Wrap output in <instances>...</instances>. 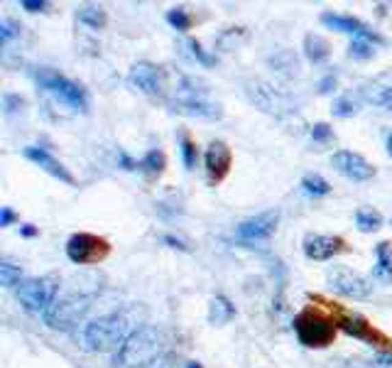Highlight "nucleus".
<instances>
[{
	"mask_svg": "<svg viewBox=\"0 0 392 368\" xmlns=\"http://www.w3.org/2000/svg\"><path fill=\"white\" fill-rule=\"evenodd\" d=\"M164 334L157 327H140L130 332L125 344L118 349L116 366L120 368H150L164 351Z\"/></svg>",
	"mask_w": 392,
	"mask_h": 368,
	"instance_id": "1",
	"label": "nucleus"
},
{
	"mask_svg": "<svg viewBox=\"0 0 392 368\" xmlns=\"http://www.w3.org/2000/svg\"><path fill=\"white\" fill-rule=\"evenodd\" d=\"M336 332H339V324H336L334 317L324 315L322 310L316 307H306L294 317V334L302 346L306 349H326L336 341Z\"/></svg>",
	"mask_w": 392,
	"mask_h": 368,
	"instance_id": "2",
	"label": "nucleus"
},
{
	"mask_svg": "<svg viewBox=\"0 0 392 368\" xmlns=\"http://www.w3.org/2000/svg\"><path fill=\"white\" fill-rule=\"evenodd\" d=\"M128 321L120 315H105L86 324L81 334V346L94 354H105V351L120 349L128 339Z\"/></svg>",
	"mask_w": 392,
	"mask_h": 368,
	"instance_id": "3",
	"label": "nucleus"
},
{
	"mask_svg": "<svg viewBox=\"0 0 392 368\" xmlns=\"http://www.w3.org/2000/svg\"><path fill=\"white\" fill-rule=\"evenodd\" d=\"M59 278L57 275H42V278H29L18 285V299L25 310L32 315H44V312L57 302Z\"/></svg>",
	"mask_w": 392,
	"mask_h": 368,
	"instance_id": "4",
	"label": "nucleus"
},
{
	"mask_svg": "<svg viewBox=\"0 0 392 368\" xmlns=\"http://www.w3.org/2000/svg\"><path fill=\"white\" fill-rule=\"evenodd\" d=\"M88 310H91V297H86V295H66V297H59L42 317H44V324L49 329L66 332V329L77 327L79 321H83Z\"/></svg>",
	"mask_w": 392,
	"mask_h": 368,
	"instance_id": "5",
	"label": "nucleus"
},
{
	"mask_svg": "<svg viewBox=\"0 0 392 368\" xmlns=\"http://www.w3.org/2000/svg\"><path fill=\"white\" fill-rule=\"evenodd\" d=\"M37 82H40L42 88H47L49 94L57 96L62 103L71 106L74 111H86L88 108V99H86V91H83L81 84L71 82L66 76H62L59 71L54 69H40L37 71Z\"/></svg>",
	"mask_w": 392,
	"mask_h": 368,
	"instance_id": "6",
	"label": "nucleus"
},
{
	"mask_svg": "<svg viewBox=\"0 0 392 368\" xmlns=\"http://www.w3.org/2000/svg\"><path fill=\"white\" fill-rule=\"evenodd\" d=\"M111 256V243L94 234H74L66 241V258L77 265L103 263Z\"/></svg>",
	"mask_w": 392,
	"mask_h": 368,
	"instance_id": "7",
	"label": "nucleus"
},
{
	"mask_svg": "<svg viewBox=\"0 0 392 368\" xmlns=\"http://www.w3.org/2000/svg\"><path fill=\"white\" fill-rule=\"evenodd\" d=\"M246 96L250 99V103L258 106L263 113H270V116H277V118L287 116L294 108L292 101L267 82H248Z\"/></svg>",
	"mask_w": 392,
	"mask_h": 368,
	"instance_id": "8",
	"label": "nucleus"
},
{
	"mask_svg": "<svg viewBox=\"0 0 392 368\" xmlns=\"http://www.w3.org/2000/svg\"><path fill=\"white\" fill-rule=\"evenodd\" d=\"M328 287L334 293L343 295V297H351V299H368L373 295V285L365 280L363 275L353 273V270L343 268V265H336V268L328 270L326 275Z\"/></svg>",
	"mask_w": 392,
	"mask_h": 368,
	"instance_id": "9",
	"label": "nucleus"
},
{
	"mask_svg": "<svg viewBox=\"0 0 392 368\" xmlns=\"http://www.w3.org/2000/svg\"><path fill=\"white\" fill-rule=\"evenodd\" d=\"M336 324H339V329H343L348 336H356V339H363L368 341V344H375L380 346V349H385L387 354H392V339H387L385 334L378 332V329L370 324L365 317L361 315H348V312H341L336 310Z\"/></svg>",
	"mask_w": 392,
	"mask_h": 368,
	"instance_id": "10",
	"label": "nucleus"
},
{
	"mask_svg": "<svg viewBox=\"0 0 392 368\" xmlns=\"http://www.w3.org/2000/svg\"><path fill=\"white\" fill-rule=\"evenodd\" d=\"M128 82L133 84L135 88H140L142 94L147 96H164L167 94V71L162 66L153 64V62H138V64L130 66V74H128Z\"/></svg>",
	"mask_w": 392,
	"mask_h": 368,
	"instance_id": "11",
	"label": "nucleus"
},
{
	"mask_svg": "<svg viewBox=\"0 0 392 368\" xmlns=\"http://www.w3.org/2000/svg\"><path fill=\"white\" fill-rule=\"evenodd\" d=\"M331 164H334L336 172H341L345 180H351V182H368L375 177L373 164H370L363 155H358V152H353V150L334 152Z\"/></svg>",
	"mask_w": 392,
	"mask_h": 368,
	"instance_id": "12",
	"label": "nucleus"
},
{
	"mask_svg": "<svg viewBox=\"0 0 392 368\" xmlns=\"http://www.w3.org/2000/svg\"><path fill=\"white\" fill-rule=\"evenodd\" d=\"M277 223H280V211L270 209L263 211L258 217H250L235 228V236L240 241H267L270 236L277 231Z\"/></svg>",
	"mask_w": 392,
	"mask_h": 368,
	"instance_id": "13",
	"label": "nucleus"
},
{
	"mask_svg": "<svg viewBox=\"0 0 392 368\" xmlns=\"http://www.w3.org/2000/svg\"><path fill=\"white\" fill-rule=\"evenodd\" d=\"M322 25L331 29H339V32H348V35H356L361 40H370L375 45H382V37L378 32L368 27L365 23H361L358 18H351V15H336V12H322Z\"/></svg>",
	"mask_w": 392,
	"mask_h": 368,
	"instance_id": "14",
	"label": "nucleus"
},
{
	"mask_svg": "<svg viewBox=\"0 0 392 368\" xmlns=\"http://www.w3.org/2000/svg\"><path fill=\"white\" fill-rule=\"evenodd\" d=\"M343 251H345V241L341 236L309 234L304 238V256L309 260H331V258Z\"/></svg>",
	"mask_w": 392,
	"mask_h": 368,
	"instance_id": "15",
	"label": "nucleus"
},
{
	"mask_svg": "<svg viewBox=\"0 0 392 368\" xmlns=\"http://www.w3.org/2000/svg\"><path fill=\"white\" fill-rule=\"evenodd\" d=\"M231 162H233V152L223 140H213L206 147V172H209V180L213 184L228 177Z\"/></svg>",
	"mask_w": 392,
	"mask_h": 368,
	"instance_id": "16",
	"label": "nucleus"
},
{
	"mask_svg": "<svg viewBox=\"0 0 392 368\" xmlns=\"http://www.w3.org/2000/svg\"><path fill=\"white\" fill-rule=\"evenodd\" d=\"M23 155H25L27 160H32L35 164H40V167H42L44 172H49L52 177H57L59 182H64V184H74V182H77V180H74V175H71V172L66 170L64 164L59 162V160L54 158V155H49L47 150H42V147L27 145V147L23 150Z\"/></svg>",
	"mask_w": 392,
	"mask_h": 368,
	"instance_id": "17",
	"label": "nucleus"
},
{
	"mask_svg": "<svg viewBox=\"0 0 392 368\" xmlns=\"http://www.w3.org/2000/svg\"><path fill=\"white\" fill-rule=\"evenodd\" d=\"M172 111L184 113V116H199V118H221L223 111L218 103H209L206 99L192 101H172Z\"/></svg>",
	"mask_w": 392,
	"mask_h": 368,
	"instance_id": "18",
	"label": "nucleus"
},
{
	"mask_svg": "<svg viewBox=\"0 0 392 368\" xmlns=\"http://www.w3.org/2000/svg\"><path fill=\"white\" fill-rule=\"evenodd\" d=\"M375 268H373V278L382 285H390L392 282V245L387 241H382L378 248H375Z\"/></svg>",
	"mask_w": 392,
	"mask_h": 368,
	"instance_id": "19",
	"label": "nucleus"
},
{
	"mask_svg": "<svg viewBox=\"0 0 392 368\" xmlns=\"http://www.w3.org/2000/svg\"><path fill=\"white\" fill-rule=\"evenodd\" d=\"M233 317H235V307L231 304L228 297L216 295V297L209 302V324H213V327H223V324H228Z\"/></svg>",
	"mask_w": 392,
	"mask_h": 368,
	"instance_id": "20",
	"label": "nucleus"
},
{
	"mask_svg": "<svg viewBox=\"0 0 392 368\" xmlns=\"http://www.w3.org/2000/svg\"><path fill=\"white\" fill-rule=\"evenodd\" d=\"M304 54L309 62H314V64H324L328 59V54H331V45H328V40H324L322 35H306L304 37Z\"/></svg>",
	"mask_w": 392,
	"mask_h": 368,
	"instance_id": "21",
	"label": "nucleus"
},
{
	"mask_svg": "<svg viewBox=\"0 0 392 368\" xmlns=\"http://www.w3.org/2000/svg\"><path fill=\"white\" fill-rule=\"evenodd\" d=\"M77 18L79 23H83L91 29H103L108 25V12L99 5H81L77 10Z\"/></svg>",
	"mask_w": 392,
	"mask_h": 368,
	"instance_id": "22",
	"label": "nucleus"
},
{
	"mask_svg": "<svg viewBox=\"0 0 392 368\" xmlns=\"http://www.w3.org/2000/svg\"><path fill=\"white\" fill-rule=\"evenodd\" d=\"M164 167H167V158H164L162 150H150L145 158L140 160V170L145 172L150 180H155V177L162 175Z\"/></svg>",
	"mask_w": 392,
	"mask_h": 368,
	"instance_id": "23",
	"label": "nucleus"
},
{
	"mask_svg": "<svg viewBox=\"0 0 392 368\" xmlns=\"http://www.w3.org/2000/svg\"><path fill=\"white\" fill-rule=\"evenodd\" d=\"M270 64L275 66L277 69V74H282V76H297L299 74V59L294 57V52H280V54H275V57L270 59Z\"/></svg>",
	"mask_w": 392,
	"mask_h": 368,
	"instance_id": "24",
	"label": "nucleus"
},
{
	"mask_svg": "<svg viewBox=\"0 0 392 368\" xmlns=\"http://www.w3.org/2000/svg\"><path fill=\"white\" fill-rule=\"evenodd\" d=\"M356 226L363 234H373L382 226V214L375 209H358L356 211Z\"/></svg>",
	"mask_w": 392,
	"mask_h": 368,
	"instance_id": "25",
	"label": "nucleus"
},
{
	"mask_svg": "<svg viewBox=\"0 0 392 368\" xmlns=\"http://www.w3.org/2000/svg\"><path fill=\"white\" fill-rule=\"evenodd\" d=\"M302 189L311 197H326L331 192V184L322 175H304L302 177Z\"/></svg>",
	"mask_w": 392,
	"mask_h": 368,
	"instance_id": "26",
	"label": "nucleus"
},
{
	"mask_svg": "<svg viewBox=\"0 0 392 368\" xmlns=\"http://www.w3.org/2000/svg\"><path fill=\"white\" fill-rule=\"evenodd\" d=\"M23 282V268L10 260H3L0 263V285L3 287H15Z\"/></svg>",
	"mask_w": 392,
	"mask_h": 368,
	"instance_id": "27",
	"label": "nucleus"
},
{
	"mask_svg": "<svg viewBox=\"0 0 392 368\" xmlns=\"http://www.w3.org/2000/svg\"><path fill=\"white\" fill-rule=\"evenodd\" d=\"M167 23L174 29H179V32H187V29L192 27V18H189V12L184 10V8H172V10L167 12Z\"/></svg>",
	"mask_w": 392,
	"mask_h": 368,
	"instance_id": "28",
	"label": "nucleus"
},
{
	"mask_svg": "<svg viewBox=\"0 0 392 368\" xmlns=\"http://www.w3.org/2000/svg\"><path fill=\"white\" fill-rule=\"evenodd\" d=\"M348 54H351L353 59H370L375 54L373 42H370V40H361V37H353L351 47H348Z\"/></svg>",
	"mask_w": 392,
	"mask_h": 368,
	"instance_id": "29",
	"label": "nucleus"
},
{
	"mask_svg": "<svg viewBox=\"0 0 392 368\" xmlns=\"http://www.w3.org/2000/svg\"><path fill=\"white\" fill-rule=\"evenodd\" d=\"M182 158H184V164H187V170H194L196 167V158H199V152H196V143L187 135H182Z\"/></svg>",
	"mask_w": 392,
	"mask_h": 368,
	"instance_id": "30",
	"label": "nucleus"
},
{
	"mask_svg": "<svg viewBox=\"0 0 392 368\" xmlns=\"http://www.w3.org/2000/svg\"><path fill=\"white\" fill-rule=\"evenodd\" d=\"M368 101L375 106H382L385 111L392 113V86H382L378 91H373V94H368Z\"/></svg>",
	"mask_w": 392,
	"mask_h": 368,
	"instance_id": "31",
	"label": "nucleus"
},
{
	"mask_svg": "<svg viewBox=\"0 0 392 368\" xmlns=\"http://www.w3.org/2000/svg\"><path fill=\"white\" fill-rule=\"evenodd\" d=\"M187 47H189V54H192V57L196 59V62H201V64L211 66L213 62H216V59L211 57V54L204 52V47H201V45H199L196 40H187Z\"/></svg>",
	"mask_w": 392,
	"mask_h": 368,
	"instance_id": "32",
	"label": "nucleus"
},
{
	"mask_svg": "<svg viewBox=\"0 0 392 368\" xmlns=\"http://www.w3.org/2000/svg\"><path fill=\"white\" fill-rule=\"evenodd\" d=\"M25 108V99L18 94H5L3 96V111H5V116H12V113H18Z\"/></svg>",
	"mask_w": 392,
	"mask_h": 368,
	"instance_id": "33",
	"label": "nucleus"
},
{
	"mask_svg": "<svg viewBox=\"0 0 392 368\" xmlns=\"http://www.w3.org/2000/svg\"><path fill=\"white\" fill-rule=\"evenodd\" d=\"M311 138H314L316 143H328L334 138V128H331L328 123H316L314 128H311Z\"/></svg>",
	"mask_w": 392,
	"mask_h": 368,
	"instance_id": "34",
	"label": "nucleus"
},
{
	"mask_svg": "<svg viewBox=\"0 0 392 368\" xmlns=\"http://www.w3.org/2000/svg\"><path fill=\"white\" fill-rule=\"evenodd\" d=\"M331 111H334V116H339V118H348V116L356 113V103H353L351 99H339Z\"/></svg>",
	"mask_w": 392,
	"mask_h": 368,
	"instance_id": "35",
	"label": "nucleus"
},
{
	"mask_svg": "<svg viewBox=\"0 0 392 368\" xmlns=\"http://www.w3.org/2000/svg\"><path fill=\"white\" fill-rule=\"evenodd\" d=\"M18 35H20V27L12 23V20H3V23H0V42H3V45H8L12 37H18Z\"/></svg>",
	"mask_w": 392,
	"mask_h": 368,
	"instance_id": "36",
	"label": "nucleus"
},
{
	"mask_svg": "<svg viewBox=\"0 0 392 368\" xmlns=\"http://www.w3.org/2000/svg\"><path fill=\"white\" fill-rule=\"evenodd\" d=\"M20 8H23V10H27V12H42V10H47L49 3H47V0H23V3H20Z\"/></svg>",
	"mask_w": 392,
	"mask_h": 368,
	"instance_id": "37",
	"label": "nucleus"
},
{
	"mask_svg": "<svg viewBox=\"0 0 392 368\" xmlns=\"http://www.w3.org/2000/svg\"><path fill=\"white\" fill-rule=\"evenodd\" d=\"M12 221H18V214H15L10 206H3V209H0V226L8 228Z\"/></svg>",
	"mask_w": 392,
	"mask_h": 368,
	"instance_id": "38",
	"label": "nucleus"
},
{
	"mask_svg": "<svg viewBox=\"0 0 392 368\" xmlns=\"http://www.w3.org/2000/svg\"><path fill=\"white\" fill-rule=\"evenodd\" d=\"M370 363H373L375 368H392V354H387V351H382V354H375Z\"/></svg>",
	"mask_w": 392,
	"mask_h": 368,
	"instance_id": "39",
	"label": "nucleus"
},
{
	"mask_svg": "<svg viewBox=\"0 0 392 368\" xmlns=\"http://www.w3.org/2000/svg\"><path fill=\"white\" fill-rule=\"evenodd\" d=\"M118 162L123 164V170H140V162H133L125 152H118Z\"/></svg>",
	"mask_w": 392,
	"mask_h": 368,
	"instance_id": "40",
	"label": "nucleus"
},
{
	"mask_svg": "<svg viewBox=\"0 0 392 368\" xmlns=\"http://www.w3.org/2000/svg\"><path fill=\"white\" fill-rule=\"evenodd\" d=\"M162 243H167L170 248H177V251H189V245H184L179 238H174V236H162Z\"/></svg>",
	"mask_w": 392,
	"mask_h": 368,
	"instance_id": "41",
	"label": "nucleus"
},
{
	"mask_svg": "<svg viewBox=\"0 0 392 368\" xmlns=\"http://www.w3.org/2000/svg\"><path fill=\"white\" fill-rule=\"evenodd\" d=\"M331 88H336V76H326V79L319 84V91H322V94H328Z\"/></svg>",
	"mask_w": 392,
	"mask_h": 368,
	"instance_id": "42",
	"label": "nucleus"
},
{
	"mask_svg": "<svg viewBox=\"0 0 392 368\" xmlns=\"http://www.w3.org/2000/svg\"><path fill=\"white\" fill-rule=\"evenodd\" d=\"M20 234H23L25 238H32V236H37V228L35 226H23L20 228Z\"/></svg>",
	"mask_w": 392,
	"mask_h": 368,
	"instance_id": "43",
	"label": "nucleus"
},
{
	"mask_svg": "<svg viewBox=\"0 0 392 368\" xmlns=\"http://www.w3.org/2000/svg\"><path fill=\"white\" fill-rule=\"evenodd\" d=\"M387 155H390V158H392V133L387 135Z\"/></svg>",
	"mask_w": 392,
	"mask_h": 368,
	"instance_id": "44",
	"label": "nucleus"
},
{
	"mask_svg": "<svg viewBox=\"0 0 392 368\" xmlns=\"http://www.w3.org/2000/svg\"><path fill=\"white\" fill-rule=\"evenodd\" d=\"M187 368H204V366H201L199 361H189V363H187Z\"/></svg>",
	"mask_w": 392,
	"mask_h": 368,
	"instance_id": "45",
	"label": "nucleus"
}]
</instances>
